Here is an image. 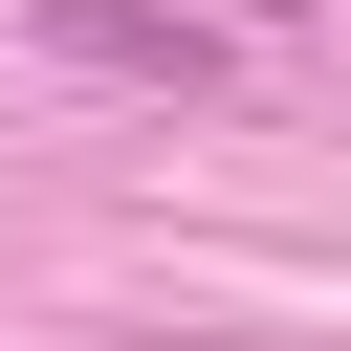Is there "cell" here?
Instances as JSON below:
<instances>
[{"label":"cell","instance_id":"6da1fadb","mask_svg":"<svg viewBox=\"0 0 351 351\" xmlns=\"http://www.w3.org/2000/svg\"><path fill=\"white\" fill-rule=\"evenodd\" d=\"M44 44H66V66H110V88H219V66H241V44H219V22H176V0H44Z\"/></svg>","mask_w":351,"mask_h":351}]
</instances>
